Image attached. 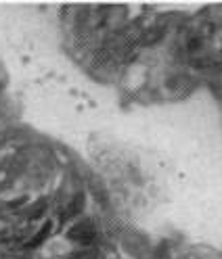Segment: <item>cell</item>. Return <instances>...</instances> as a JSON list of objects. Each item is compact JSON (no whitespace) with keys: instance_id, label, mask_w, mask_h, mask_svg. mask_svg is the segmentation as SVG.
Instances as JSON below:
<instances>
[{"instance_id":"6da1fadb","label":"cell","mask_w":222,"mask_h":259,"mask_svg":"<svg viewBox=\"0 0 222 259\" xmlns=\"http://www.w3.org/2000/svg\"><path fill=\"white\" fill-rule=\"evenodd\" d=\"M71 236H73L76 240L88 242V240H92L94 230H92V226H88V222H86V224H78L76 228H73V232H71Z\"/></svg>"}]
</instances>
